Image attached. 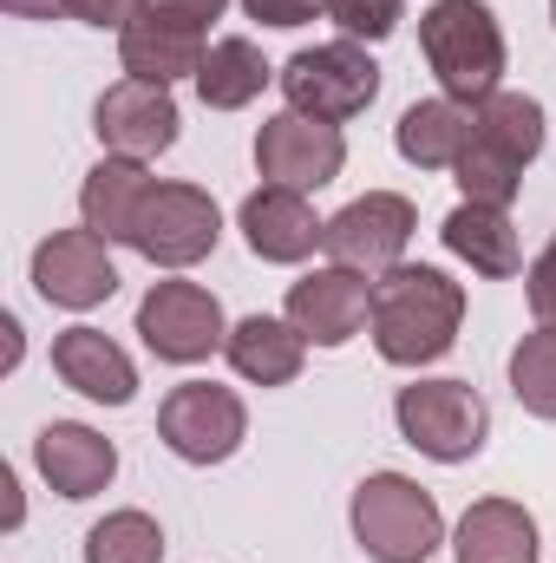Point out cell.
Masks as SVG:
<instances>
[{"instance_id": "obj_3", "label": "cell", "mask_w": 556, "mask_h": 563, "mask_svg": "<svg viewBox=\"0 0 556 563\" xmlns=\"http://www.w3.org/2000/svg\"><path fill=\"white\" fill-rule=\"evenodd\" d=\"M354 538L374 563H425L445 538L438 498L407 472H374L354 492Z\"/></svg>"}, {"instance_id": "obj_4", "label": "cell", "mask_w": 556, "mask_h": 563, "mask_svg": "<svg viewBox=\"0 0 556 563\" xmlns=\"http://www.w3.org/2000/svg\"><path fill=\"white\" fill-rule=\"evenodd\" d=\"M393 420H400V439L413 452L438 459V465H465L485 452L491 407L471 380H413V387H400Z\"/></svg>"}, {"instance_id": "obj_15", "label": "cell", "mask_w": 556, "mask_h": 563, "mask_svg": "<svg viewBox=\"0 0 556 563\" xmlns=\"http://www.w3.org/2000/svg\"><path fill=\"white\" fill-rule=\"evenodd\" d=\"M236 223H243V243H249L263 263H301V256H314V250H321V230H327V223L308 210V190H288V184L249 190L243 210H236Z\"/></svg>"}, {"instance_id": "obj_8", "label": "cell", "mask_w": 556, "mask_h": 563, "mask_svg": "<svg viewBox=\"0 0 556 563\" xmlns=\"http://www.w3.org/2000/svg\"><path fill=\"white\" fill-rule=\"evenodd\" d=\"M223 236V210L210 203V190L197 184H151L138 210V230H132V250L157 269H190L216 250Z\"/></svg>"}, {"instance_id": "obj_20", "label": "cell", "mask_w": 556, "mask_h": 563, "mask_svg": "<svg viewBox=\"0 0 556 563\" xmlns=\"http://www.w3.org/2000/svg\"><path fill=\"white\" fill-rule=\"evenodd\" d=\"M223 354H230V367L243 374V380H256V387H288L294 374H301V361H308V334L288 321V314H243L236 328H230V341H223Z\"/></svg>"}, {"instance_id": "obj_32", "label": "cell", "mask_w": 556, "mask_h": 563, "mask_svg": "<svg viewBox=\"0 0 556 563\" xmlns=\"http://www.w3.org/2000/svg\"><path fill=\"white\" fill-rule=\"evenodd\" d=\"M7 13H20V20H53V13H66V0H0Z\"/></svg>"}, {"instance_id": "obj_6", "label": "cell", "mask_w": 556, "mask_h": 563, "mask_svg": "<svg viewBox=\"0 0 556 563\" xmlns=\"http://www.w3.org/2000/svg\"><path fill=\"white\" fill-rule=\"evenodd\" d=\"M157 439L184 459V465H223L236 459V445L249 439V407L216 387V380H184L170 387V400L157 407Z\"/></svg>"}, {"instance_id": "obj_17", "label": "cell", "mask_w": 556, "mask_h": 563, "mask_svg": "<svg viewBox=\"0 0 556 563\" xmlns=\"http://www.w3.org/2000/svg\"><path fill=\"white\" fill-rule=\"evenodd\" d=\"M151 184H157V177L144 170L138 157H99V164L86 170V184H79V217H86V230L105 236V243H132Z\"/></svg>"}, {"instance_id": "obj_21", "label": "cell", "mask_w": 556, "mask_h": 563, "mask_svg": "<svg viewBox=\"0 0 556 563\" xmlns=\"http://www.w3.org/2000/svg\"><path fill=\"white\" fill-rule=\"evenodd\" d=\"M458 563H537V518L518 498H478L452 538Z\"/></svg>"}, {"instance_id": "obj_29", "label": "cell", "mask_w": 556, "mask_h": 563, "mask_svg": "<svg viewBox=\"0 0 556 563\" xmlns=\"http://www.w3.org/2000/svg\"><path fill=\"white\" fill-rule=\"evenodd\" d=\"M243 13L263 20V26H308V20L327 13V0H243Z\"/></svg>"}, {"instance_id": "obj_27", "label": "cell", "mask_w": 556, "mask_h": 563, "mask_svg": "<svg viewBox=\"0 0 556 563\" xmlns=\"http://www.w3.org/2000/svg\"><path fill=\"white\" fill-rule=\"evenodd\" d=\"M327 13L347 40H387L407 20V0H327Z\"/></svg>"}, {"instance_id": "obj_1", "label": "cell", "mask_w": 556, "mask_h": 563, "mask_svg": "<svg viewBox=\"0 0 556 563\" xmlns=\"http://www.w3.org/2000/svg\"><path fill=\"white\" fill-rule=\"evenodd\" d=\"M458 321H465V288L432 269V263H393L387 276L374 282V347L380 361L393 367H432L452 354L458 341Z\"/></svg>"}, {"instance_id": "obj_10", "label": "cell", "mask_w": 556, "mask_h": 563, "mask_svg": "<svg viewBox=\"0 0 556 563\" xmlns=\"http://www.w3.org/2000/svg\"><path fill=\"white\" fill-rule=\"evenodd\" d=\"M347 164V139L341 125L327 119H308V112H276L263 132H256V170L269 184H288V190H321L334 184Z\"/></svg>"}, {"instance_id": "obj_33", "label": "cell", "mask_w": 556, "mask_h": 563, "mask_svg": "<svg viewBox=\"0 0 556 563\" xmlns=\"http://www.w3.org/2000/svg\"><path fill=\"white\" fill-rule=\"evenodd\" d=\"M0 492H7V525H20V478L0 472Z\"/></svg>"}, {"instance_id": "obj_14", "label": "cell", "mask_w": 556, "mask_h": 563, "mask_svg": "<svg viewBox=\"0 0 556 563\" xmlns=\"http://www.w3.org/2000/svg\"><path fill=\"white\" fill-rule=\"evenodd\" d=\"M33 465H40V478L59 498L79 505V498H92V492H105L119 478V445L79 420H53V426H40V439H33Z\"/></svg>"}, {"instance_id": "obj_16", "label": "cell", "mask_w": 556, "mask_h": 563, "mask_svg": "<svg viewBox=\"0 0 556 563\" xmlns=\"http://www.w3.org/2000/svg\"><path fill=\"white\" fill-rule=\"evenodd\" d=\"M53 374L73 394L99 400V407H125L138 394V367H132V354L105 328H66V334H53Z\"/></svg>"}, {"instance_id": "obj_30", "label": "cell", "mask_w": 556, "mask_h": 563, "mask_svg": "<svg viewBox=\"0 0 556 563\" xmlns=\"http://www.w3.org/2000/svg\"><path fill=\"white\" fill-rule=\"evenodd\" d=\"M223 7H230V0H144L138 13H157V20H177V26H197V33H203Z\"/></svg>"}, {"instance_id": "obj_24", "label": "cell", "mask_w": 556, "mask_h": 563, "mask_svg": "<svg viewBox=\"0 0 556 563\" xmlns=\"http://www.w3.org/2000/svg\"><path fill=\"white\" fill-rule=\"evenodd\" d=\"M471 144H485L491 157L531 170V157L544 151V106L524 99V92H491V99L478 106V132H471Z\"/></svg>"}, {"instance_id": "obj_9", "label": "cell", "mask_w": 556, "mask_h": 563, "mask_svg": "<svg viewBox=\"0 0 556 563\" xmlns=\"http://www.w3.org/2000/svg\"><path fill=\"white\" fill-rule=\"evenodd\" d=\"M413 230H419V217H413L407 197H393V190H367V197H354L341 217H327L321 250H327V263H341V269L387 276V269L407 256Z\"/></svg>"}, {"instance_id": "obj_2", "label": "cell", "mask_w": 556, "mask_h": 563, "mask_svg": "<svg viewBox=\"0 0 556 563\" xmlns=\"http://www.w3.org/2000/svg\"><path fill=\"white\" fill-rule=\"evenodd\" d=\"M419 46L445 99L485 106L504 79V26L485 0H432L419 13Z\"/></svg>"}, {"instance_id": "obj_22", "label": "cell", "mask_w": 556, "mask_h": 563, "mask_svg": "<svg viewBox=\"0 0 556 563\" xmlns=\"http://www.w3.org/2000/svg\"><path fill=\"white\" fill-rule=\"evenodd\" d=\"M445 250L452 256H465L478 276H518L524 269V250H518V230H511V217L504 210H491V203H458L452 217H445Z\"/></svg>"}, {"instance_id": "obj_11", "label": "cell", "mask_w": 556, "mask_h": 563, "mask_svg": "<svg viewBox=\"0 0 556 563\" xmlns=\"http://www.w3.org/2000/svg\"><path fill=\"white\" fill-rule=\"evenodd\" d=\"M92 132L105 144V157H157L170 151L177 132H184V112L170 99V86H151V79H119L99 112H92Z\"/></svg>"}, {"instance_id": "obj_25", "label": "cell", "mask_w": 556, "mask_h": 563, "mask_svg": "<svg viewBox=\"0 0 556 563\" xmlns=\"http://www.w3.org/2000/svg\"><path fill=\"white\" fill-rule=\"evenodd\" d=\"M86 563H164V531L151 511H112L86 531Z\"/></svg>"}, {"instance_id": "obj_19", "label": "cell", "mask_w": 556, "mask_h": 563, "mask_svg": "<svg viewBox=\"0 0 556 563\" xmlns=\"http://www.w3.org/2000/svg\"><path fill=\"white\" fill-rule=\"evenodd\" d=\"M478 132V106H458V99H419L400 112V125H393V144H400V157L419 164V170H452L458 157H465V144Z\"/></svg>"}, {"instance_id": "obj_26", "label": "cell", "mask_w": 556, "mask_h": 563, "mask_svg": "<svg viewBox=\"0 0 556 563\" xmlns=\"http://www.w3.org/2000/svg\"><path fill=\"white\" fill-rule=\"evenodd\" d=\"M511 394L524 413L556 420V328H537L511 347Z\"/></svg>"}, {"instance_id": "obj_5", "label": "cell", "mask_w": 556, "mask_h": 563, "mask_svg": "<svg viewBox=\"0 0 556 563\" xmlns=\"http://www.w3.org/2000/svg\"><path fill=\"white\" fill-rule=\"evenodd\" d=\"M281 99H288V112L347 125L380 99V66L367 59L360 40H327V46H308L281 66Z\"/></svg>"}, {"instance_id": "obj_31", "label": "cell", "mask_w": 556, "mask_h": 563, "mask_svg": "<svg viewBox=\"0 0 556 563\" xmlns=\"http://www.w3.org/2000/svg\"><path fill=\"white\" fill-rule=\"evenodd\" d=\"M144 0H66V13L73 20H86V26H132L138 20Z\"/></svg>"}, {"instance_id": "obj_18", "label": "cell", "mask_w": 556, "mask_h": 563, "mask_svg": "<svg viewBox=\"0 0 556 563\" xmlns=\"http://www.w3.org/2000/svg\"><path fill=\"white\" fill-rule=\"evenodd\" d=\"M119 59H125L132 79L177 86V79L203 73V33L177 26V20H157V13H138L132 26H119Z\"/></svg>"}, {"instance_id": "obj_12", "label": "cell", "mask_w": 556, "mask_h": 563, "mask_svg": "<svg viewBox=\"0 0 556 563\" xmlns=\"http://www.w3.org/2000/svg\"><path fill=\"white\" fill-rule=\"evenodd\" d=\"M33 288L53 308H99V301H112L119 295V269H112L105 236H92V230H53L33 250Z\"/></svg>"}, {"instance_id": "obj_34", "label": "cell", "mask_w": 556, "mask_h": 563, "mask_svg": "<svg viewBox=\"0 0 556 563\" xmlns=\"http://www.w3.org/2000/svg\"><path fill=\"white\" fill-rule=\"evenodd\" d=\"M551 13H556V0H551Z\"/></svg>"}, {"instance_id": "obj_28", "label": "cell", "mask_w": 556, "mask_h": 563, "mask_svg": "<svg viewBox=\"0 0 556 563\" xmlns=\"http://www.w3.org/2000/svg\"><path fill=\"white\" fill-rule=\"evenodd\" d=\"M524 295H531V314H537V328H556V236H551V250L531 263Z\"/></svg>"}, {"instance_id": "obj_13", "label": "cell", "mask_w": 556, "mask_h": 563, "mask_svg": "<svg viewBox=\"0 0 556 563\" xmlns=\"http://www.w3.org/2000/svg\"><path fill=\"white\" fill-rule=\"evenodd\" d=\"M367 314H374V282L360 276V269L327 263V269H314V276H301L288 288V321L314 347H347L367 328Z\"/></svg>"}, {"instance_id": "obj_23", "label": "cell", "mask_w": 556, "mask_h": 563, "mask_svg": "<svg viewBox=\"0 0 556 563\" xmlns=\"http://www.w3.org/2000/svg\"><path fill=\"white\" fill-rule=\"evenodd\" d=\"M269 79H281V73L263 59V46H256V40H243V33H230V40H216V46L203 53L197 92H203V106H210V112H243L249 99H263V86H269Z\"/></svg>"}, {"instance_id": "obj_7", "label": "cell", "mask_w": 556, "mask_h": 563, "mask_svg": "<svg viewBox=\"0 0 556 563\" xmlns=\"http://www.w3.org/2000/svg\"><path fill=\"white\" fill-rule=\"evenodd\" d=\"M138 334L144 347L170 367H197L230 341L223 301L197 282H151V295L138 301Z\"/></svg>"}]
</instances>
